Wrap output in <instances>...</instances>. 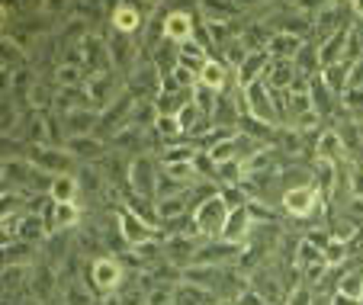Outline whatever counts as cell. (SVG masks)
Returning <instances> with one entry per match:
<instances>
[{
	"label": "cell",
	"mask_w": 363,
	"mask_h": 305,
	"mask_svg": "<svg viewBox=\"0 0 363 305\" xmlns=\"http://www.w3.org/2000/svg\"><path fill=\"white\" fill-rule=\"evenodd\" d=\"M158 177H161V164L155 155H138L129 161V193L155 203L158 196Z\"/></svg>",
	"instance_id": "1"
},
{
	"label": "cell",
	"mask_w": 363,
	"mask_h": 305,
	"mask_svg": "<svg viewBox=\"0 0 363 305\" xmlns=\"http://www.w3.org/2000/svg\"><path fill=\"white\" fill-rule=\"evenodd\" d=\"M90 289L96 292V296H116L119 289H123V283H125V267H123V260L119 257H94L90 260Z\"/></svg>",
	"instance_id": "2"
},
{
	"label": "cell",
	"mask_w": 363,
	"mask_h": 305,
	"mask_svg": "<svg viewBox=\"0 0 363 305\" xmlns=\"http://www.w3.org/2000/svg\"><path fill=\"white\" fill-rule=\"evenodd\" d=\"M225 218H228V206L222 203V196H206L203 203L193 206V225H196L199 238L203 241H216L225 228Z\"/></svg>",
	"instance_id": "3"
},
{
	"label": "cell",
	"mask_w": 363,
	"mask_h": 305,
	"mask_svg": "<svg viewBox=\"0 0 363 305\" xmlns=\"http://www.w3.org/2000/svg\"><path fill=\"white\" fill-rule=\"evenodd\" d=\"M26 157H29V164H35V167L48 177L77 174V167H81V164L68 155V148H52V145H33V148H26Z\"/></svg>",
	"instance_id": "4"
},
{
	"label": "cell",
	"mask_w": 363,
	"mask_h": 305,
	"mask_svg": "<svg viewBox=\"0 0 363 305\" xmlns=\"http://www.w3.org/2000/svg\"><path fill=\"white\" fill-rule=\"evenodd\" d=\"M245 96V116L257 122H267V126H280V116H277V106H274V94L267 90L264 81H254L241 90Z\"/></svg>",
	"instance_id": "5"
},
{
	"label": "cell",
	"mask_w": 363,
	"mask_h": 305,
	"mask_svg": "<svg viewBox=\"0 0 363 305\" xmlns=\"http://www.w3.org/2000/svg\"><path fill=\"white\" fill-rule=\"evenodd\" d=\"M116 228H119V238H123V244H129V248H142V244L158 241V231H155V225L145 222V218L135 216V212H129L125 206H119V209H116Z\"/></svg>",
	"instance_id": "6"
},
{
	"label": "cell",
	"mask_w": 363,
	"mask_h": 305,
	"mask_svg": "<svg viewBox=\"0 0 363 305\" xmlns=\"http://www.w3.org/2000/svg\"><path fill=\"white\" fill-rule=\"evenodd\" d=\"M283 212L293 218H312L315 212L325 209L322 196H318L315 183L312 187H293V190H283V199H280Z\"/></svg>",
	"instance_id": "7"
},
{
	"label": "cell",
	"mask_w": 363,
	"mask_h": 305,
	"mask_svg": "<svg viewBox=\"0 0 363 305\" xmlns=\"http://www.w3.org/2000/svg\"><path fill=\"white\" fill-rule=\"evenodd\" d=\"M135 42L138 39H132V35H119V33L110 29V35H106V52H110V61H113V71H116V74L125 77L138 61H142Z\"/></svg>",
	"instance_id": "8"
},
{
	"label": "cell",
	"mask_w": 363,
	"mask_h": 305,
	"mask_svg": "<svg viewBox=\"0 0 363 305\" xmlns=\"http://www.w3.org/2000/svg\"><path fill=\"white\" fill-rule=\"evenodd\" d=\"M68 155L74 157L81 167H100L106 157H110V148L103 142L100 135H77V138H68Z\"/></svg>",
	"instance_id": "9"
},
{
	"label": "cell",
	"mask_w": 363,
	"mask_h": 305,
	"mask_svg": "<svg viewBox=\"0 0 363 305\" xmlns=\"http://www.w3.org/2000/svg\"><path fill=\"white\" fill-rule=\"evenodd\" d=\"M42 225H45V235H62V231H71L74 225H81V206L77 203H52L42 209Z\"/></svg>",
	"instance_id": "10"
},
{
	"label": "cell",
	"mask_w": 363,
	"mask_h": 305,
	"mask_svg": "<svg viewBox=\"0 0 363 305\" xmlns=\"http://www.w3.org/2000/svg\"><path fill=\"white\" fill-rule=\"evenodd\" d=\"M312 161H318V164H335V167L347 161V148H344L341 135H337L331 126H325V129L315 135V145H312Z\"/></svg>",
	"instance_id": "11"
},
{
	"label": "cell",
	"mask_w": 363,
	"mask_h": 305,
	"mask_svg": "<svg viewBox=\"0 0 363 305\" xmlns=\"http://www.w3.org/2000/svg\"><path fill=\"white\" fill-rule=\"evenodd\" d=\"M193 33H196V16H193V10H167L164 13V39L171 42V45H184V42L193 39Z\"/></svg>",
	"instance_id": "12"
},
{
	"label": "cell",
	"mask_w": 363,
	"mask_h": 305,
	"mask_svg": "<svg viewBox=\"0 0 363 305\" xmlns=\"http://www.w3.org/2000/svg\"><path fill=\"white\" fill-rule=\"evenodd\" d=\"M110 26H113V33L138 39V33H142V26H145V16H142V10H138V4H116L110 13Z\"/></svg>",
	"instance_id": "13"
},
{
	"label": "cell",
	"mask_w": 363,
	"mask_h": 305,
	"mask_svg": "<svg viewBox=\"0 0 363 305\" xmlns=\"http://www.w3.org/2000/svg\"><path fill=\"white\" fill-rule=\"evenodd\" d=\"M235 84V74L222 58H209L199 71V87H209L213 94H225L228 87Z\"/></svg>",
	"instance_id": "14"
},
{
	"label": "cell",
	"mask_w": 363,
	"mask_h": 305,
	"mask_svg": "<svg viewBox=\"0 0 363 305\" xmlns=\"http://www.w3.org/2000/svg\"><path fill=\"white\" fill-rule=\"evenodd\" d=\"M155 212H158V222L161 225H171L177 218L190 216L193 212V196L184 193V196H167V199H155Z\"/></svg>",
	"instance_id": "15"
},
{
	"label": "cell",
	"mask_w": 363,
	"mask_h": 305,
	"mask_svg": "<svg viewBox=\"0 0 363 305\" xmlns=\"http://www.w3.org/2000/svg\"><path fill=\"white\" fill-rule=\"evenodd\" d=\"M174 305H222V302L213 289H203V286L177 279V283H174Z\"/></svg>",
	"instance_id": "16"
},
{
	"label": "cell",
	"mask_w": 363,
	"mask_h": 305,
	"mask_svg": "<svg viewBox=\"0 0 363 305\" xmlns=\"http://www.w3.org/2000/svg\"><path fill=\"white\" fill-rule=\"evenodd\" d=\"M251 228H254V222H251V216H247V209H232L219 238L228 244H245L247 238H251Z\"/></svg>",
	"instance_id": "17"
},
{
	"label": "cell",
	"mask_w": 363,
	"mask_h": 305,
	"mask_svg": "<svg viewBox=\"0 0 363 305\" xmlns=\"http://www.w3.org/2000/svg\"><path fill=\"white\" fill-rule=\"evenodd\" d=\"M264 84H267V90H274V94H280V90H289L296 81V65L293 61H274L270 58L267 71H264L261 77Z\"/></svg>",
	"instance_id": "18"
},
{
	"label": "cell",
	"mask_w": 363,
	"mask_h": 305,
	"mask_svg": "<svg viewBox=\"0 0 363 305\" xmlns=\"http://www.w3.org/2000/svg\"><path fill=\"white\" fill-rule=\"evenodd\" d=\"M222 273H225V267H209V264H190L180 270V279L184 283H193V286H203V289H213L219 286Z\"/></svg>",
	"instance_id": "19"
},
{
	"label": "cell",
	"mask_w": 363,
	"mask_h": 305,
	"mask_svg": "<svg viewBox=\"0 0 363 305\" xmlns=\"http://www.w3.org/2000/svg\"><path fill=\"white\" fill-rule=\"evenodd\" d=\"M267 65H270V55H267V52H251V55L245 58V65H241V68L235 71V84H238V87L245 90L247 84L261 81L264 71H267Z\"/></svg>",
	"instance_id": "20"
},
{
	"label": "cell",
	"mask_w": 363,
	"mask_h": 305,
	"mask_svg": "<svg viewBox=\"0 0 363 305\" xmlns=\"http://www.w3.org/2000/svg\"><path fill=\"white\" fill-rule=\"evenodd\" d=\"M48 199H52V203H77V199H81V183H77V174L52 177Z\"/></svg>",
	"instance_id": "21"
},
{
	"label": "cell",
	"mask_w": 363,
	"mask_h": 305,
	"mask_svg": "<svg viewBox=\"0 0 363 305\" xmlns=\"http://www.w3.org/2000/svg\"><path fill=\"white\" fill-rule=\"evenodd\" d=\"M347 33H350V29H347ZM347 33H337V35H328V39L315 42V45H318V65H322V71L331 68V65H341V61H344Z\"/></svg>",
	"instance_id": "22"
},
{
	"label": "cell",
	"mask_w": 363,
	"mask_h": 305,
	"mask_svg": "<svg viewBox=\"0 0 363 305\" xmlns=\"http://www.w3.org/2000/svg\"><path fill=\"white\" fill-rule=\"evenodd\" d=\"M306 45L302 39H296V35H286V33H274L267 42V55L274 61H296V55H299V48Z\"/></svg>",
	"instance_id": "23"
},
{
	"label": "cell",
	"mask_w": 363,
	"mask_h": 305,
	"mask_svg": "<svg viewBox=\"0 0 363 305\" xmlns=\"http://www.w3.org/2000/svg\"><path fill=\"white\" fill-rule=\"evenodd\" d=\"M87 71L77 68V65H65V61H58L55 71H52V84H55L58 90H74V87H87Z\"/></svg>",
	"instance_id": "24"
},
{
	"label": "cell",
	"mask_w": 363,
	"mask_h": 305,
	"mask_svg": "<svg viewBox=\"0 0 363 305\" xmlns=\"http://www.w3.org/2000/svg\"><path fill=\"white\" fill-rule=\"evenodd\" d=\"M318 81H322L335 96H344V94H347V84H350V65H347V61L331 65V68H325L322 74H318Z\"/></svg>",
	"instance_id": "25"
},
{
	"label": "cell",
	"mask_w": 363,
	"mask_h": 305,
	"mask_svg": "<svg viewBox=\"0 0 363 305\" xmlns=\"http://www.w3.org/2000/svg\"><path fill=\"white\" fill-rule=\"evenodd\" d=\"M337 292L363 302V267H354V270H344L341 279H337Z\"/></svg>",
	"instance_id": "26"
},
{
	"label": "cell",
	"mask_w": 363,
	"mask_h": 305,
	"mask_svg": "<svg viewBox=\"0 0 363 305\" xmlns=\"http://www.w3.org/2000/svg\"><path fill=\"white\" fill-rule=\"evenodd\" d=\"M219 187H238V183H245V167H241V161H225L216 167V177H213Z\"/></svg>",
	"instance_id": "27"
},
{
	"label": "cell",
	"mask_w": 363,
	"mask_h": 305,
	"mask_svg": "<svg viewBox=\"0 0 363 305\" xmlns=\"http://www.w3.org/2000/svg\"><path fill=\"white\" fill-rule=\"evenodd\" d=\"M216 103H219V94H213L209 87H193V106L199 109V116H206V119H213L216 113Z\"/></svg>",
	"instance_id": "28"
},
{
	"label": "cell",
	"mask_w": 363,
	"mask_h": 305,
	"mask_svg": "<svg viewBox=\"0 0 363 305\" xmlns=\"http://www.w3.org/2000/svg\"><path fill=\"white\" fill-rule=\"evenodd\" d=\"M62 302H65V305H96V299H94V292L84 289L81 283H65Z\"/></svg>",
	"instance_id": "29"
},
{
	"label": "cell",
	"mask_w": 363,
	"mask_h": 305,
	"mask_svg": "<svg viewBox=\"0 0 363 305\" xmlns=\"http://www.w3.org/2000/svg\"><path fill=\"white\" fill-rule=\"evenodd\" d=\"M247 55H251V52H247V48L241 45V39H232L225 48H222V55H219V58L225 61V65H228V68H232V71H238L241 65H245V58H247Z\"/></svg>",
	"instance_id": "30"
},
{
	"label": "cell",
	"mask_w": 363,
	"mask_h": 305,
	"mask_svg": "<svg viewBox=\"0 0 363 305\" xmlns=\"http://www.w3.org/2000/svg\"><path fill=\"white\" fill-rule=\"evenodd\" d=\"M219 196H222V203L228 206V212H232V209H245V206L251 203V196L245 193V187H241V183H238V187H219Z\"/></svg>",
	"instance_id": "31"
},
{
	"label": "cell",
	"mask_w": 363,
	"mask_h": 305,
	"mask_svg": "<svg viewBox=\"0 0 363 305\" xmlns=\"http://www.w3.org/2000/svg\"><path fill=\"white\" fill-rule=\"evenodd\" d=\"M312 299H315V292H312V286H306L299 279V283H293L286 289V296H283V305H312Z\"/></svg>",
	"instance_id": "32"
},
{
	"label": "cell",
	"mask_w": 363,
	"mask_h": 305,
	"mask_svg": "<svg viewBox=\"0 0 363 305\" xmlns=\"http://www.w3.org/2000/svg\"><path fill=\"white\" fill-rule=\"evenodd\" d=\"M142 305H174V283L148 286V292H145Z\"/></svg>",
	"instance_id": "33"
},
{
	"label": "cell",
	"mask_w": 363,
	"mask_h": 305,
	"mask_svg": "<svg viewBox=\"0 0 363 305\" xmlns=\"http://www.w3.org/2000/svg\"><path fill=\"white\" fill-rule=\"evenodd\" d=\"M245 209H247V216H251L254 225H274V218H277V212L270 209V203H261V199H251Z\"/></svg>",
	"instance_id": "34"
},
{
	"label": "cell",
	"mask_w": 363,
	"mask_h": 305,
	"mask_svg": "<svg viewBox=\"0 0 363 305\" xmlns=\"http://www.w3.org/2000/svg\"><path fill=\"white\" fill-rule=\"evenodd\" d=\"M235 305H274V302H267V299H264L261 292H254L251 286H247V289L241 292V299H238V302H235Z\"/></svg>",
	"instance_id": "35"
},
{
	"label": "cell",
	"mask_w": 363,
	"mask_h": 305,
	"mask_svg": "<svg viewBox=\"0 0 363 305\" xmlns=\"http://www.w3.org/2000/svg\"><path fill=\"white\" fill-rule=\"evenodd\" d=\"M331 305H363V302H357V299L344 296V292H335V296H331Z\"/></svg>",
	"instance_id": "36"
},
{
	"label": "cell",
	"mask_w": 363,
	"mask_h": 305,
	"mask_svg": "<svg viewBox=\"0 0 363 305\" xmlns=\"http://www.w3.org/2000/svg\"><path fill=\"white\" fill-rule=\"evenodd\" d=\"M7 26H10V7L0 4V33H7Z\"/></svg>",
	"instance_id": "37"
},
{
	"label": "cell",
	"mask_w": 363,
	"mask_h": 305,
	"mask_svg": "<svg viewBox=\"0 0 363 305\" xmlns=\"http://www.w3.org/2000/svg\"><path fill=\"white\" fill-rule=\"evenodd\" d=\"M42 305H65V302H62V299H58V302H52V299H48V302H42Z\"/></svg>",
	"instance_id": "38"
},
{
	"label": "cell",
	"mask_w": 363,
	"mask_h": 305,
	"mask_svg": "<svg viewBox=\"0 0 363 305\" xmlns=\"http://www.w3.org/2000/svg\"><path fill=\"white\" fill-rule=\"evenodd\" d=\"M4 193H7V187H4V180H0V196H4Z\"/></svg>",
	"instance_id": "39"
},
{
	"label": "cell",
	"mask_w": 363,
	"mask_h": 305,
	"mask_svg": "<svg viewBox=\"0 0 363 305\" xmlns=\"http://www.w3.org/2000/svg\"><path fill=\"white\" fill-rule=\"evenodd\" d=\"M360 138H363V126H360Z\"/></svg>",
	"instance_id": "40"
}]
</instances>
